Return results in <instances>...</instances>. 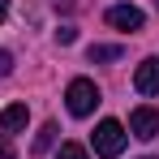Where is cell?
Returning a JSON list of instances; mask_svg holds the SVG:
<instances>
[{
    "label": "cell",
    "instance_id": "6",
    "mask_svg": "<svg viewBox=\"0 0 159 159\" xmlns=\"http://www.w3.org/2000/svg\"><path fill=\"white\" fill-rule=\"evenodd\" d=\"M26 120H30L26 103H9L4 112H0V129H4V133H17V129H26Z\"/></svg>",
    "mask_w": 159,
    "mask_h": 159
},
{
    "label": "cell",
    "instance_id": "8",
    "mask_svg": "<svg viewBox=\"0 0 159 159\" xmlns=\"http://www.w3.org/2000/svg\"><path fill=\"white\" fill-rule=\"evenodd\" d=\"M86 56H90V60H120V48H116V43H95Z\"/></svg>",
    "mask_w": 159,
    "mask_h": 159
},
{
    "label": "cell",
    "instance_id": "7",
    "mask_svg": "<svg viewBox=\"0 0 159 159\" xmlns=\"http://www.w3.org/2000/svg\"><path fill=\"white\" fill-rule=\"evenodd\" d=\"M52 142H56V125H43V129L34 133V155H43V151H52Z\"/></svg>",
    "mask_w": 159,
    "mask_h": 159
},
{
    "label": "cell",
    "instance_id": "10",
    "mask_svg": "<svg viewBox=\"0 0 159 159\" xmlns=\"http://www.w3.org/2000/svg\"><path fill=\"white\" fill-rule=\"evenodd\" d=\"M56 43L69 48V43H73V26H60V30H56Z\"/></svg>",
    "mask_w": 159,
    "mask_h": 159
},
{
    "label": "cell",
    "instance_id": "5",
    "mask_svg": "<svg viewBox=\"0 0 159 159\" xmlns=\"http://www.w3.org/2000/svg\"><path fill=\"white\" fill-rule=\"evenodd\" d=\"M142 9L138 4H112L107 9V26H116V30H142Z\"/></svg>",
    "mask_w": 159,
    "mask_h": 159
},
{
    "label": "cell",
    "instance_id": "3",
    "mask_svg": "<svg viewBox=\"0 0 159 159\" xmlns=\"http://www.w3.org/2000/svg\"><path fill=\"white\" fill-rule=\"evenodd\" d=\"M129 133L142 138V142L159 138V112H155V107H133V112H129Z\"/></svg>",
    "mask_w": 159,
    "mask_h": 159
},
{
    "label": "cell",
    "instance_id": "11",
    "mask_svg": "<svg viewBox=\"0 0 159 159\" xmlns=\"http://www.w3.org/2000/svg\"><path fill=\"white\" fill-rule=\"evenodd\" d=\"M13 73V52H0V78Z\"/></svg>",
    "mask_w": 159,
    "mask_h": 159
},
{
    "label": "cell",
    "instance_id": "1",
    "mask_svg": "<svg viewBox=\"0 0 159 159\" xmlns=\"http://www.w3.org/2000/svg\"><path fill=\"white\" fill-rule=\"evenodd\" d=\"M125 142H129V133H125L120 120H99L95 125V155L99 159H116L125 151Z\"/></svg>",
    "mask_w": 159,
    "mask_h": 159
},
{
    "label": "cell",
    "instance_id": "16",
    "mask_svg": "<svg viewBox=\"0 0 159 159\" xmlns=\"http://www.w3.org/2000/svg\"><path fill=\"white\" fill-rule=\"evenodd\" d=\"M155 4H159V0H155Z\"/></svg>",
    "mask_w": 159,
    "mask_h": 159
},
{
    "label": "cell",
    "instance_id": "9",
    "mask_svg": "<svg viewBox=\"0 0 159 159\" xmlns=\"http://www.w3.org/2000/svg\"><path fill=\"white\" fill-rule=\"evenodd\" d=\"M56 159H90V155H86V146H78V142H60Z\"/></svg>",
    "mask_w": 159,
    "mask_h": 159
},
{
    "label": "cell",
    "instance_id": "12",
    "mask_svg": "<svg viewBox=\"0 0 159 159\" xmlns=\"http://www.w3.org/2000/svg\"><path fill=\"white\" fill-rule=\"evenodd\" d=\"M0 159H17V155H13V146H9L4 138H0Z\"/></svg>",
    "mask_w": 159,
    "mask_h": 159
},
{
    "label": "cell",
    "instance_id": "15",
    "mask_svg": "<svg viewBox=\"0 0 159 159\" xmlns=\"http://www.w3.org/2000/svg\"><path fill=\"white\" fill-rule=\"evenodd\" d=\"M146 159H151V155H146Z\"/></svg>",
    "mask_w": 159,
    "mask_h": 159
},
{
    "label": "cell",
    "instance_id": "13",
    "mask_svg": "<svg viewBox=\"0 0 159 159\" xmlns=\"http://www.w3.org/2000/svg\"><path fill=\"white\" fill-rule=\"evenodd\" d=\"M4 17H9V0H0V22H4Z\"/></svg>",
    "mask_w": 159,
    "mask_h": 159
},
{
    "label": "cell",
    "instance_id": "2",
    "mask_svg": "<svg viewBox=\"0 0 159 159\" xmlns=\"http://www.w3.org/2000/svg\"><path fill=\"white\" fill-rule=\"evenodd\" d=\"M65 103H69L73 116H90V112L99 107V86H95L90 78H73L69 90H65Z\"/></svg>",
    "mask_w": 159,
    "mask_h": 159
},
{
    "label": "cell",
    "instance_id": "4",
    "mask_svg": "<svg viewBox=\"0 0 159 159\" xmlns=\"http://www.w3.org/2000/svg\"><path fill=\"white\" fill-rule=\"evenodd\" d=\"M133 90L138 95H159V56H146L133 69Z\"/></svg>",
    "mask_w": 159,
    "mask_h": 159
},
{
    "label": "cell",
    "instance_id": "14",
    "mask_svg": "<svg viewBox=\"0 0 159 159\" xmlns=\"http://www.w3.org/2000/svg\"><path fill=\"white\" fill-rule=\"evenodd\" d=\"M52 4H65V9H69V4H73V0H52Z\"/></svg>",
    "mask_w": 159,
    "mask_h": 159
}]
</instances>
